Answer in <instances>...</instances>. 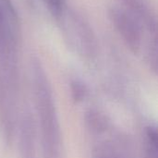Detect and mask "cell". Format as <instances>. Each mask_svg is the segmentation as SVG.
<instances>
[{
    "mask_svg": "<svg viewBox=\"0 0 158 158\" xmlns=\"http://www.w3.org/2000/svg\"><path fill=\"white\" fill-rule=\"evenodd\" d=\"M48 6V8L51 10L52 13L55 15H59L62 9L63 1L62 0H44Z\"/></svg>",
    "mask_w": 158,
    "mask_h": 158,
    "instance_id": "cell-7",
    "label": "cell"
},
{
    "mask_svg": "<svg viewBox=\"0 0 158 158\" xmlns=\"http://www.w3.org/2000/svg\"><path fill=\"white\" fill-rule=\"evenodd\" d=\"M33 89L43 158H63V143L50 83L40 66L33 69Z\"/></svg>",
    "mask_w": 158,
    "mask_h": 158,
    "instance_id": "cell-1",
    "label": "cell"
},
{
    "mask_svg": "<svg viewBox=\"0 0 158 158\" xmlns=\"http://www.w3.org/2000/svg\"><path fill=\"white\" fill-rule=\"evenodd\" d=\"M113 15L114 20L120 31V33H122L131 46L137 47L139 44V33L133 21L121 10L115 11Z\"/></svg>",
    "mask_w": 158,
    "mask_h": 158,
    "instance_id": "cell-5",
    "label": "cell"
},
{
    "mask_svg": "<svg viewBox=\"0 0 158 158\" xmlns=\"http://www.w3.org/2000/svg\"><path fill=\"white\" fill-rule=\"evenodd\" d=\"M19 144L20 158H37L36 123L29 110H24L19 117Z\"/></svg>",
    "mask_w": 158,
    "mask_h": 158,
    "instance_id": "cell-3",
    "label": "cell"
},
{
    "mask_svg": "<svg viewBox=\"0 0 158 158\" xmlns=\"http://www.w3.org/2000/svg\"><path fill=\"white\" fill-rule=\"evenodd\" d=\"M72 94H73L75 100L77 101L82 100V98L85 96V94H86L85 87L82 85V83L75 81L72 83Z\"/></svg>",
    "mask_w": 158,
    "mask_h": 158,
    "instance_id": "cell-6",
    "label": "cell"
},
{
    "mask_svg": "<svg viewBox=\"0 0 158 158\" xmlns=\"http://www.w3.org/2000/svg\"><path fill=\"white\" fill-rule=\"evenodd\" d=\"M92 158H131L128 147L119 139L102 141L94 147Z\"/></svg>",
    "mask_w": 158,
    "mask_h": 158,
    "instance_id": "cell-4",
    "label": "cell"
},
{
    "mask_svg": "<svg viewBox=\"0 0 158 158\" xmlns=\"http://www.w3.org/2000/svg\"><path fill=\"white\" fill-rule=\"evenodd\" d=\"M19 19L10 0H0V41L5 48H12L19 36Z\"/></svg>",
    "mask_w": 158,
    "mask_h": 158,
    "instance_id": "cell-2",
    "label": "cell"
}]
</instances>
